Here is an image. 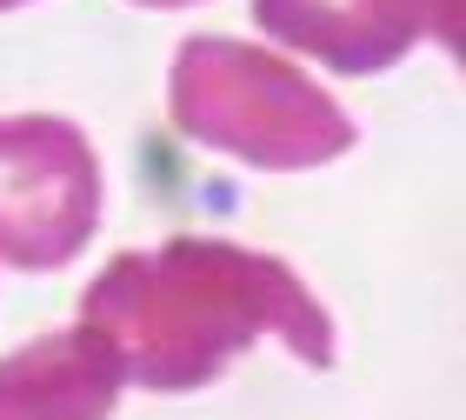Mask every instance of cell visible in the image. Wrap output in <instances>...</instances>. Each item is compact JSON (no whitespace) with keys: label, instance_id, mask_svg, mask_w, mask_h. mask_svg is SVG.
<instances>
[{"label":"cell","instance_id":"3957f363","mask_svg":"<svg viewBox=\"0 0 466 420\" xmlns=\"http://www.w3.org/2000/svg\"><path fill=\"white\" fill-rule=\"evenodd\" d=\"M100 167L67 120H0V254L14 267H60L94 234Z\"/></svg>","mask_w":466,"mask_h":420},{"label":"cell","instance_id":"7a4b0ae2","mask_svg":"<svg viewBox=\"0 0 466 420\" xmlns=\"http://www.w3.org/2000/svg\"><path fill=\"white\" fill-rule=\"evenodd\" d=\"M174 120L194 140H214L253 167L333 160L353 140V120L300 80L287 60L240 40H187L174 67Z\"/></svg>","mask_w":466,"mask_h":420},{"label":"cell","instance_id":"52a82bcc","mask_svg":"<svg viewBox=\"0 0 466 420\" xmlns=\"http://www.w3.org/2000/svg\"><path fill=\"white\" fill-rule=\"evenodd\" d=\"M0 7H14V0H0Z\"/></svg>","mask_w":466,"mask_h":420},{"label":"cell","instance_id":"5b68a950","mask_svg":"<svg viewBox=\"0 0 466 420\" xmlns=\"http://www.w3.org/2000/svg\"><path fill=\"white\" fill-rule=\"evenodd\" d=\"M120 361L94 327L47 333L0 367V420H100L114 407Z\"/></svg>","mask_w":466,"mask_h":420},{"label":"cell","instance_id":"277c9868","mask_svg":"<svg viewBox=\"0 0 466 420\" xmlns=\"http://www.w3.org/2000/svg\"><path fill=\"white\" fill-rule=\"evenodd\" d=\"M253 14L287 47L320 54L340 74L393 67L420 34H440V47H460V0H253Z\"/></svg>","mask_w":466,"mask_h":420},{"label":"cell","instance_id":"8992f818","mask_svg":"<svg viewBox=\"0 0 466 420\" xmlns=\"http://www.w3.org/2000/svg\"><path fill=\"white\" fill-rule=\"evenodd\" d=\"M154 7H180V0H154Z\"/></svg>","mask_w":466,"mask_h":420},{"label":"cell","instance_id":"6da1fadb","mask_svg":"<svg viewBox=\"0 0 466 420\" xmlns=\"http://www.w3.org/2000/svg\"><path fill=\"white\" fill-rule=\"evenodd\" d=\"M87 327L120 374L187 394L240 353L253 333H280L300 361H333V327L280 261L227 241H174L160 254H120L87 287Z\"/></svg>","mask_w":466,"mask_h":420}]
</instances>
